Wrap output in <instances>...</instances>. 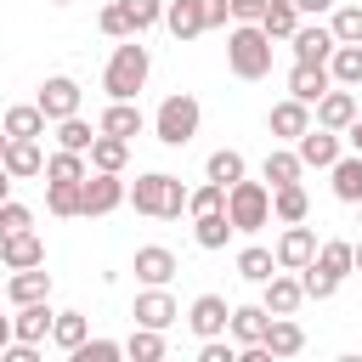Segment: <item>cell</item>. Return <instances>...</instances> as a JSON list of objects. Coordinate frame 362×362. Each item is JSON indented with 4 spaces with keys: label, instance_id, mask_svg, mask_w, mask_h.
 Returning a JSON list of instances; mask_svg holds the SVG:
<instances>
[{
    "label": "cell",
    "instance_id": "1",
    "mask_svg": "<svg viewBox=\"0 0 362 362\" xmlns=\"http://www.w3.org/2000/svg\"><path fill=\"white\" fill-rule=\"evenodd\" d=\"M147 74H153V57H147L141 34L119 40L113 57H107V68H102V90H107V102H136V90L147 85Z\"/></svg>",
    "mask_w": 362,
    "mask_h": 362
},
{
    "label": "cell",
    "instance_id": "2",
    "mask_svg": "<svg viewBox=\"0 0 362 362\" xmlns=\"http://www.w3.org/2000/svg\"><path fill=\"white\" fill-rule=\"evenodd\" d=\"M124 204H136V215L175 221V215L187 209V187H181V175H170V170H147V175H136V181L124 187Z\"/></svg>",
    "mask_w": 362,
    "mask_h": 362
},
{
    "label": "cell",
    "instance_id": "3",
    "mask_svg": "<svg viewBox=\"0 0 362 362\" xmlns=\"http://www.w3.org/2000/svg\"><path fill=\"white\" fill-rule=\"evenodd\" d=\"M272 51H277V40L260 23H232L226 28V68L238 79H266L272 74Z\"/></svg>",
    "mask_w": 362,
    "mask_h": 362
},
{
    "label": "cell",
    "instance_id": "4",
    "mask_svg": "<svg viewBox=\"0 0 362 362\" xmlns=\"http://www.w3.org/2000/svg\"><path fill=\"white\" fill-rule=\"evenodd\" d=\"M198 124H204V107H198V96H187V90L164 96L158 113H153V136H158L164 147H187V141L198 136Z\"/></svg>",
    "mask_w": 362,
    "mask_h": 362
},
{
    "label": "cell",
    "instance_id": "5",
    "mask_svg": "<svg viewBox=\"0 0 362 362\" xmlns=\"http://www.w3.org/2000/svg\"><path fill=\"white\" fill-rule=\"evenodd\" d=\"M226 221H232V232H260V226H272V187L238 175V181L226 187Z\"/></svg>",
    "mask_w": 362,
    "mask_h": 362
},
{
    "label": "cell",
    "instance_id": "6",
    "mask_svg": "<svg viewBox=\"0 0 362 362\" xmlns=\"http://www.w3.org/2000/svg\"><path fill=\"white\" fill-rule=\"evenodd\" d=\"M124 204V181L113 170H90L79 181V215H113Z\"/></svg>",
    "mask_w": 362,
    "mask_h": 362
},
{
    "label": "cell",
    "instance_id": "7",
    "mask_svg": "<svg viewBox=\"0 0 362 362\" xmlns=\"http://www.w3.org/2000/svg\"><path fill=\"white\" fill-rule=\"evenodd\" d=\"M79 79H68V74H51L45 85H40V96H34V107L45 113V124H57V119H68V113H79Z\"/></svg>",
    "mask_w": 362,
    "mask_h": 362
},
{
    "label": "cell",
    "instance_id": "8",
    "mask_svg": "<svg viewBox=\"0 0 362 362\" xmlns=\"http://www.w3.org/2000/svg\"><path fill=\"white\" fill-rule=\"evenodd\" d=\"M311 255H317V232H311L305 221H288V226H283V238H277V249H272L277 272H300Z\"/></svg>",
    "mask_w": 362,
    "mask_h": 362
},
{
    "label": "cell",
    "instance_id": "9",
    "mask_svg": "<svg viewBox=\"0 0 362 362\" xmlns=\"http://www.w3.org/2000/svg\"><path fill=\"white\" fill-rule=\"evenodd\" d=\"M0 266H6V272L45 266V238H40L34 226H23V232H6V238H0Z\"/></svg>",
    "mask_w": 362,
    "mask_h": 362
},
{
    "label": "cell",
    "instance_id": "10",
    "mask_svg": "<svg viewBox=\"0 0 362 362\" xmlns=\"http://www.w3.org/2000/svg\"><path fill=\"white\" fill-rule=\"evenodd\" d=\"M130 317H136L141 328H170V322L181 317V305H175V294H170L164 283H153V288H141V294H136Z\"/></svg>",
    "mask_w": 362,
    "mask_h": 362
},
{
    "label": "cell",
    "instance_id": "11",
    "mask_svg": "<svg viewBox=\"0 0 362 362\" xmlns=\"http://www.w3.org/2000/svg\"><path fill=\"white\" fill-rule=\"evenodd\" d=\"M311 107H317V119H311V124H322V130H345V124L356 119V96H351V85H328Z\"/></svg>",
    "mask_w": 362,
    "mask_h": 362
},
{
    "label": "cell",
    "instance_id": "12",
    "mask_svg": "<svg viewBox=\"0 0 362 362\" xmlns=\"http://www.w3.org/2000/svg\"><path fill=\"white\" fill-rule=\"evenodd\" d=\"M294 153H300V164H305V170H328V164L339 158V130L311 124L305 136H294Z\"/></svg>",
    "mask_w": 362,
    "mask_h": 362
},
{
    "label": "cell",
    "instance_id": "13",
    "mask_svg": "<svg viewBox=\"0 0 362 362\" xmlns=\"http://www.w3.org/2000/svg\"><path fill=\"white\" fill-rule=\"evenodd\" d=\"M226 317H232V305H226L221 294H198V300L187 305V328H192L198 339H215V334H226Z\"/></svg>",
    "mask_w": 362,
    "mask_h": 362
},
{
    "label": "cell",
    "instance_id": "14",
    "mask_svg": "<svg viewBox=\"0 0 362 362\" xmlns=\"http://www.w3.org/2000/svg\"><path fill=\"white\" fill-rule=\"evenodd\" d=\"M288 45H294V62H328V51H334L339 40H334L328 23H300V28L288 34Z\"/></svg>",
    "mask_w": 362,
    "mask_h": 362
},
{
    "label": "cell",
    "instance_id": "15",
    "mask_svg": "<svg viewBox=\"0 0 362 362\" xmlns=\"http://www.w3.org/2000/svg\"><path fill=\"white\" fill-rule=\"evenodd\" d=\"M260 288H266V294H260V305H266L272 317H294V311H300V300H305L300 277H288V272H272Z\"/></svg>",
    "mask_w": 362,
    "mask_h": 362
},
{
    "label": "cell",
    "instance_id": "16",
    "mask_svg": "<svg viewBox=\"0 0 362 362\" xmlns=\"http://www.w3.org/2000/svg\"><path fill=\"white\" fill-rule=\"evenodd\" d=\"M51 300H28V305H17V317H11V339H23V345H40V339H51Z\"/></svg>",
    "mask_w": 362,
    "mask_h": 362
},
{
    "label": "cell",
    "instance_id": "17",
    "mask_svg": "<svg viewBox=\"0 0 362 362\" xmlns=\"http://www.w3.org/2000/svg\"><path fill=\"white\" fill-rule=\"evenodd\" d=\"M266 124H272V136L294 141V136H305V130H311V102H300V96H283V102L266 113Z\"/></svg>",
    "mask_w": 362,
    "mask_h": 362
},
{
    "label": "cell",
    "instance_id": "18",
    "mask_svg": "<svg viewBox=\"0 0 362 362\" xmlns=\"http://www.w3.org/2000/svg\"><path fill=\"white\" fill-rule=\"evenodd\" d=\"M0 164H6V175H11V181H28V175H40V170H45V153H40V141L11 136V141H6V153H0Z\"/></svg>",
    "mask_w": 362,
    "mask_h": 362
},
{
    "label": "cell",
    "instance_id": "19",
    "mask_svg": "<svg viewBox=\"0 0 362 362\" xmlns=\"http://www.w3.org/2000/svg\"><path fill=\"white\" fill-rule=\"evenodd\" d=\"M130 272H136V283H147V288H153V283H170V277H175V255H170L164 243H141Z\"/></svg>",
    "mask_w": 362,
    "mask_h": 362
},
{
    "label": "cell",
    "instance_id": "20",
    "mask_svg": "<svg viewBox=\"0 0 362 362\" xmlns=\"http://www.w3.org/2000/svg\"><path fill=\"white\" fill-rule=\"evenodd\" d=\"M6 300H11V305L51 300V272H45V266H23V272H11V283H6Z\"/></svg>",
    "mask_w": 362,
    "mask_h": 362
},
{
    "label": "cell",
    "instance_id": "21",
    "mask_svg": "<svg viewBox=\"0 0 362 362\" xmlns=\"http://www.w3.org/2000/svg\"><path fill=\"white\" fill-rule=\"evenodd\" d=\"M164 28H170L181 45H187V40H198V34H209V28H204V6H198V0H170V6H164Z\"/></svg>",
    "mask_w": 362,
    "mask_h": 362
},
{
    "label": "cell",
    "instance_id": "22",
    "mask_svg": "<svg viewBox=\"0 0 362 362\" xmlns=\"http://www.w3.org/2000/svg\"><path fill=\"white\" fill-rule=\"evenodd\" d=\"M328 85H334L328 79V62H294L288 68V96H300V102H317Z\"/></svg>",
    "mask_w": 362,
    "mask_h": 362
},
{
    "label": "cell",
    "instance_id": "23",
    "mask_svg": "<svg viewBox=\"0 0 362 362\" xmlns=\"http://www.w3.org/2000/svg\"><path fill=\"white\" fill-rule=\"evenodd\" d=\"M141 124H147V119H141V107H136V102H107V107H102V119H96V130H102V136H124V141H130V136H141Z\"/></svg>",
    "mask_w": 362,
    "mask_h": 362
},
{
    "label": "cell",
    "instance_id": "24",
    "mask_svg": "<svg viewBox=\"0 0 362 362\" xmlns=\"http://www.w3.org/2000/svg\"><path fill=\"white\" fill-rule=\"evenodd\" d=\"M260 345H266L272 356H300V351H305V328H300L294 317H272V322H266V339H260Z\"/></svg>",
    "mask_w": 362,
    "mask_h": 362
},
{
    "label": "cell",
    "instance_id": "25",
    "mask_svg": "<svg viewBox=\"0 0 362 362\" xmlns=\"http://www.w3.org/2000/svg\"><path fill=\"white\" fill-rule=\"evenodd\" d=\"M328 175H334V198L339 204H362V153H339L334 164H328Z\"/></svg>",
    "mask_w": 362,
    "mask_h": 362
},
{
    "label": "cell",
    "instance_id": "26",
    "mask_svg": "<svg viewBox=\"0 0 362 362\" xmlns=\"http://www.w3.org/2000/svg\"><path fill=\"white\" fill-rule=\"evenodd\" d=\"M266 322H272V311H266V305H232V317H226V328H232V339H238V345L266 339Z\"/></svg>",
    "mask_w": 362,
    "mask_h": 362
},
{
    "label": "cell",
    "instance_id": "27",
    "mask_svg": "<svg viewBox=\"0 0 362 362\" xmlns=\"http://www.w3.org/2000/svg\"><path fill=\"white\" fill-rule=\"evenodd\" d=\"M85 158H90V170H113V175H119V170L130 164V141H124V136H102V130H96V141H90V153H85Z\"/></svg>",
    "mask_w": 362,
    "mask_h": 362
},
{
    "label": "cell",
    "instance_id": "28",
    "mask_svg": "<svg viewBox=\"0 0 362 362\" xmlns=\"http://www.w3.org/2000/svg\"><path fill=\"white\" fill-rule=\"evenodd\" d=\"M0 130H6V136H28V141H40V136H45V113H40L34 102H17V107H6Z\"/></svg>",
    "mask_w": 362,
    "mask_h": 362
},
{
    "label": "cell",
    "instance_id": "29",
    "mask_svg": "<svg viewBox=\"0 0 362 362\" xmlns=\"http://www.w3.org/2000/svg\"><path fill=\"white\" fill-rule=\"evenodd\" d=\"M272 215L288 226V221H305L311 215V198H305V187L300 181H288V187H272Z\"/></svg>",
    "mask_w": 362,
    "mask_h": 362
},
{
    "label": "cell",
    "instance_id": "30",
    "mask_svg": "<svg viewBox=\"0 0 362 362\" xmlns=\"http://www.w3.org/2000/svg\"><path fill=\"white\" fill-rule=\"evenodd\" d=\"M328 79L356 90V85H362V45H334V51H328Z\"/></svg>",
    "mask_w": 362,
    "mask_h": 362
},
{
    "label": "cell",
    "instance_id": "31",
    "mask_svg": "<svg viewBox=\"0 0 362 362\" xmlns=\"http://www.w3.org/2000/svg\"><path fill=\"white\" fill-rule=\"evenodd\" d=\"M45 181H85L90 175V158L85 153H68V147H57L51 158H45V170H40Z\"/></svg>",
    "mask_w": 362,
    "mask_h": 362
},
{
    "label": "cell",
    "instance_id": "32",
    "mask_svg": "<svg viewBox=\"0 0 362 362\" xmlns=\"http://www.w3.org/2000/svg\"><path fill=\"white\" fill-rule=\"evenodd\" d=\"M300 170H305V164H300V153H294V147H272V153H266V164H260V175H266L272 187L300 181Z\"/></svg>",
    "mask_w": 362,
    "mask_h": 362
},
{
    "label": "cell",
    "instance_id": "33",
    "mask_svg": "<svg viewBox=\"0 0 362 362\" xmlns=\"http://www.w3.org/2000/svg\"><path fill=\"white\" fill-rule=\"evenodd\" d=\"M192 238H198V249H226V238H232V221H226V209L192 215Z\"/></svg>",
    "mask_w": 362,
    "mask_h": 362
},
{
    "label": "cell",
    "instance_id": "34",
    "mask_svg": "<svg viewBox=\"0 0 362 362\" xmlns=\"http://www.w3.org/2000/svg\"><path fill=\"white\" fill-rule=\"evenodd\" d=\"M277 272V260H272V249H260V243H249V249H238V277L243 283H266Z\"/></svg>",
    "mask_w": 362,
    "mask_h": 362
},
{
    "label": "cell",
    "instance_id": "35",
    "mask_svg": "<svg viewBox=\"0 0 362 362\" xmlns=\"http://www.w3.org/2000/svg\"><path fill=\"white\" fill-rule=\"evenodd\" d=\"M124 356H130V362H158V356H164V328H141V322H136V334L124 339Z\"/></svg>",
    "mask_w": 362,
    "mask_h": 362
},
{
    "label": "cell",
    "instance_id": "36",
    "mask_svg": "<svg viewBox=\"0 0 362 362\" xmlns=\"http://www.w3.org/2000/svg\"><path fill=\"white\" fill-rule=\"evenodd\" d=\"M90 141H96V130H90L79 113L57 119V147H68V153H90Z\"/></svg>",
    "mask_w": 362,
    "mask_h": 362
},
{
    "label": "cell",
    "instance_id": "37",
    "mask_svg": "<svg viewBox=\"0 0 362 362\" xmlns=\"http://www.w3.org/2000/svg\"><path fill=\"white\" fill-rule=\"evenodd\" d=\"M300 288H305V300H334V294H339V277L322 272L317 260H305V266H300Z\"/></svg>",
    "mask_w": 362,
    "mask_h": 362
},
{
    "label": "cell",
    "instance_id": "38",
    "mask_svg": "<svg viewBox=\"0 0 362 362\" xmlns=\"http://www.w3.org/2000/svg\"><path fill=\"white\" fill-rule=\"evenodd\" d=\"M45 209L51 215H79V181H45Z\"/></svg>",
    "mask_w": 362,
    "mask_h": 362
},
{
    "label": "cell",
    "instance_id": "39",
    "mask_svg": "<svg viewBox=\"0 0 362 362\" xmlns=\"http://www.w3.org/2000/svg\"><path fill=\"white\" fill-rule=\"evenodd\" d=\"M311 260L345 283V272H351V243H345V238H328V243H317V255H311Z\"/></svg>",
    "mask_w": 362,
    "mask_h": 362
},
{
    "label": "cell",
    "instance_id": "40",
    "mask_svg": "<svg viewBox=\"0 0 362 362\" xmlns=\"http://www.w3.org/2000/svg\"><path fill=\"white\" fill-rule=\"evenodd\" d=\"M85 334H90V322H85L79 311H57V317H51V339H57L62 351H74Z\"/></svg>",
    "mask_w": 362,
    "mask_h": 362
},
{
    "label": "cell",
    "instance_id": "41",
    "mask_svg": "<svg viewBox=\"0 0 362 362\" xmlns=\"http://www.w3.org/2000/svg\"><path fill=\"white\" fill-rule=\"evenodd\" d=\"M328 28H334L339 45H362V6H334Z\"/></svg>",
    "mask_w": 362,
    "mask_h": 362
},
{
    "label": "cell",
    "instance_id": "42",
    "mask_svg": "<svg viewBox=\"0 0 362 362\" xmlns=\"http://www.w3.org/2000/svg\"><path fill=\"white\" fill-rule=\"evenodd\" d=\"M204 175H209V181H221V187H232V181L243 175V153H232V147H221V153H209V164H204Z\"/></svg>",
    "mask_w": 362,
    "mask_h": 362
},
{
    "label": "cell",
    "instance_id": "43",
    "mask_svg": "<svg viewBox=\"0 0 362 362\" xmlns=\"http://www.w3.org/2000/svg\"><path fill=\"white\" fill-rule=\"evenodd\" d=\"M68 356H74V362H119V356H124V345H119V339H90V334H85Z\"/></svg>",
    "mask_w": 362,
    "mask_h": 362
},
{
    "label": "cell",
    "instance_id": "44",
    "mask_svg": "<svg viewBox=\"0 0 362 362\" xmlns=\"http://www.w3.org/2000/svg\"><path fill=\"white\" fill-rule=\"evenodd\" d=\"M119 6H124V17H130L136 34H147V28L164 23V0H119Z\"/></svg>",
    "mask_w": 362,
    "mask_h": 362
},
{
    "label": "cell",
    "instance_id": "45",
    "mask_svg": "<svg viewBox=\"0 0 362 362\" xmlns=\"http://www.w3.org/2000/svg\"><path fill=\"white\" fill-rule=\"evenodd\" d=\"M187 209H192V215L226 209V187H221V181H204V187H192V192H187Z\"/></svg>",
    "mask_w": 362,
    "mask_h": 362
},
{
    "label": "cell",
    "instance_id": "46",
    "mask_svg": "<svg viewBox=\"0 0 362 362\" xmlns=\"http://www.w3.org/2000/svg\"><path fill=\"white\" fill-rule=\"evenodd\" d=\"M96 23H102V34H107V40H130V34H136L119 0H113V6H102V17H96Z\"/></svg>",
    "mask_w": 362,
    "mask_h": 362
},
{
    "label": "cell",
    "instance_id": "47",
    "mask_svg": "<svg viewBox=\"0 0 362 362\" xmlns=\"http://www.w3.org/2000/svg\"><path fill=\"white\" fill-rule=\"evenodd\" d=\"M23 226H34V209L17 204V198H6V204H0V238H6V232H23Z\"/></svg>",
    "mask_w": 362,
    "mask_h": 362
},
{
    "label": "cell",
    "instance_id": "48",
    "mask_svg": "<svg viewBox=\"0 0 362 362\" xmlns=\"http://www.w3.org/2000/svg\"><path fill=\"white\" fill-rule=\"evenodd\" d=\"M198 362H238V351L215 334V339H204V345H198Z\"/></svg>",
    "mask_w": 362,
    "mask_h": 362
},
{
    "label": "cell",
    "instance_id": "49",
    "mask_svg": "<svg viewBox=\"0 0 362 362\" xmlns=\"http://www.w3.org/2000/svg\"><path fill=\"white\" fill-rule=\"evenodd\" d=\"M204 6V28H226L232 23V0H198Z\"/></svg>",
    "mask_w": 362,
    "mask_h": 362
},
{
    "label": "cell",
    "instance_id": "50",
    "mask_svg": "<svg viewBox=\"0 0 362 362\" xmlns=\"http://www.w3.org/2000/svg\"><path fill=\"white\" fill-rule=\"evenodd\" d=\"M266 17V0H232V23H260Z\"/></svg>",
    "mask_w": 362,
    "mask_h": 362
},
{
    "label": "cell",
    "instance_id": "51",
    "mask_svg": "<svg viewBox=\"0 0 362 362\" xmlns=\"http://www.w3.org/2000/svg\"><path fill=\"white\" fill-rule=\"evenodd\" d=\"M300 6V17H322V11H334V0H294Z\"/></svg>",
    "mask_w": 362,
    "mask_h": 362
},
{
    "label": "cell",
    "instance_id": "52",
    "mask_svg": "<svg viewBox=\"0 0 362 362\" xmlns=\"http://www.w3.org/2000/svg\"><path fill=\"white\" fill-rule=\"evenodd\" d=\"M345 136H351V147H356V153H362V107H356V119H351V124H345Z\"/></svg>",
    "mask_w": 362,
    "mask_h": 362
},
{
    "label": "cell",
    "instance_id": "53",
    "mask_svg": "<svg viewBox=\"0 0 362 362\" xmlns=\"http://www.w3.org/2000/svg\"><path fill=\"white\" fill-rule=\"evenodd\" d=\"M11 198V175H6V164H0V204Z\"/></svg>",
    "mask_w": 362,
    "mask_h": 362
},
{
    "label": "cell",
    "instance_id": "54",
    "mask_svg": "<svg viewBox=\"0 0 362 362\" xmlns=\"http://www.w3.org/2000/svg\"><path fill=\"white\" fill-rule=\"evenodd\" d=\"M351 272H362V238L351 243Z\"/></svg>",
    "mask_w": 362,
    "mask_h": 362
},
{
    "label": "cell",
    "instance_id": "55",
    "mask_svg": "<svg viewBox=\"0 0 362 362\" xmlns=\"http://www.w3.org/2000/svg\"><path fill=\"white\" fill-rule=\"evenodd\" d=\"M11 345V317H0V351Z\"/></svg>",
    "mask_w": 362,
    "mask_h": 362
},
{
    "label": "cell",
    "instance_id": "56",
    "mask_svg": "<svg viewBox=\"0 0 362 362\" xmlns=\"http://www.w3.org/2000/svg\"><path fill=\"white\" fill-rule=\"evenodd\" d=\"M6 141H11V136H6V130H0V153H6Z\"/></svg>",
    "mask_w": 362,
    "mask_h": 362
},
{
    "label": "cell",
    "instance_id": "57",
    "mask_svg": "<svg viewBox=\"0 0 362 362\" xmlns=\"http://www.w3.org/2000/svg\"><path fill=\"white\" fill-rule=\"evenodd\" d=\"M51 6H68V0H51Z\"/></svg>",
    "mask_w": 362,
    "mask_h": 362
},
{
    "label": "cell",
    "instance_id": "58",
    "mask_svg": "<svg viewBox=\"0 0 362 362\" xmlns=\"http://www.w3.org/2000/svg\"><path fill=\"white\" fill-rule=\"evenodd\" d=\"M0 300H6V283H0Z\"/></svg>",
    "mask_w": 362,
    "mask_h": 362
}]
</instances>
